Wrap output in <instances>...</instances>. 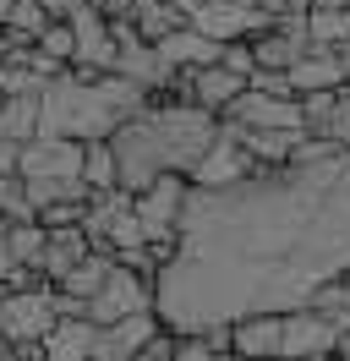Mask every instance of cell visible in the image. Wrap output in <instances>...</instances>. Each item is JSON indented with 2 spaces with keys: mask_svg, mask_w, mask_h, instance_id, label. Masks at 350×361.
<instances>
[{
  "mask_svg": "<svg viewBox=\"0 0 350 361\" xmlns=\"http://www.w3.org/2000/svg\"><path fill=\"white\" fill-rule=\"evenodd\" d=\"M350 269V154L262 164L258 176L186 192L170 257L153 269L164 329H214L246 312H290Z\"/></svg>",
  "mask_w": 350,
  "mask_h": 361,
  "instance_id": "1",
  "label": "cell"
},
{
  "mask_svg": "<svg viewBox=\"0 0 350 361\" xmlns=\"http://www.w3.org/2000/svg\"><path fill=\"white\" fill-rule=\"evenodd\" d=\"M214 132H219V115L203 110L197 99H186V104H143L109 132L115 176L131 192L148 186L159 170H186L192 176V164L214 142Z\"/></svg>",
  "mask_w": 350,
  "mask_h": 361,
  "instance_id": "2",
  "label": "cell"
},
{
  "mask_svg": "<svg viewBox=\"0 0 350 361\" xmlns=\"http://www.w3.org/2000/svg\"><path fill=\"white\" fill-rule=\"evenodd\" d=\"M186 192H192V176H186V170H159L148 186L131 192V208H137V225H143V241H148V247H170L175 241Z\"/></svg>",
  "mask_w": 350,
  "mask_h": 361,
  "instance_id": "3",
  "label": "cell"
},
{
  "mask_svg": "<svg viewBox=\"0 0 350 361\" xmlns=\"http://www.w3.org/2000/svg\"><path fill=\"white\" fill-rule=\"evenodd\" d=\"M61 301L49 285H17V290H0V334L11 345H44V334L55 329Z\"/></svg>",
  "mask_w": 350,
  "mask_h": 361,
  "instance_id": "4",
  "label": "cell"
},
{
  "mask_svg": "<svg viewBox=\"0 0 350 361\" xmlns=\"http://www.w3.org/2000/svg\"><path fill=\"white\" fill-rule=\"evenodd\" d=\"M131 312H153V279L148 274L126 269L121 257L109 263V274L99 279V290L83 301V317L93 323H115V317H131Z\"/></svg>",
  "mask_w": 350,
  "mask_h": 361,
  "instance_id": "5",
  "label": "cell"
},
{
  "mask_svg": "<svg viewBox=\"0 0 350 361\" xmlns=\"http://www.w3.org/2000/svg\"><path fill=\"white\" fill-rule=\"evenodd\" d=\"M66 23H71V71H115V27L93 0H77Z\"/></svg>",
  "mask_w": 350,
  "mask_h": 361,
  "instance_id": "6",
  "label": "cell"
},
{
  "mask_svg": "<svg viewBox=\"0 0 350 361\" xmlns=\"http://www.w3.org/2000/svg\"><path fill=\"white\" fill-rule=\"evenodd\" d=\"M339 329H350V323H339V317H328L301 301V307H290L279 317V356H328L339 345Z\"/></svg>",
  "mask_w": 350,
  "mask_h": 361,
  "instance_id": "7",
  "label": "cell"
},
{
  "mask_svg": "<svg viewBox=\"0 0 350 361\" xmlns=\"http://www.w3.org/2000/svg\"><path fill=\"white\" fill-rule=\"evenodd\" d=\"M258 164H252V154L241 148V132L224 121L214 132V142L203 148V159L192 164V180L197 186H224V180H241V176H252Z\"/></svg>",
  "mask_w": 350,
  "mask_h": 361,
  "instance_id": "8",
  "label": "cell"
},
{
  "mask_svg": "<svg viewBox=\"0 0 350 361\" xmlns=\"http://www.w3.org/2000/svg\"><path fill=\"white\" fill-rule=\"evenodd\" d=\"M159 329V312H131V317H115V323H99V334H93V356L104 361H126L143 350V339Z\"/></svg>",
  "mask_w": 350,
  "mask_h": 361,
  "instance_id": "9",
  "label": "cell"
},
{
  "mask_svg": "<svg viewBox=\"0 0 350 361\" xmlns=\"http://www.w3.org/2000/svg\"><path fill=\"white\" fill-rule=\"evenodd\" d=\"M153 44H159V55H164L175 71H197V66H208V61H219V39L203 33V27H192V23L170 27V33L153 39Z\"/></svg>",
  "mask_w": 350,
  "mask_h": 361,
  "instance_id": "10",
  "label": "cell"
},
{
  "mask_svg": "<svg viewBox=\"0 0 350 361\" xmlns=\"http://www.w3.org/2000/svg\"><path fill=\"white\" fill-rule=\"evenodd\" d=\"M241 88H246V77L230 71V66H219V61H208V66H197L192 77H186V99H197L203 110H214V115H224V104H230Z\"/></svg>",
  "mask_w": 350,
  "mask_h": 361,
  "instance_id": "11",
  "label": "cell"
},
{
  "mask_svg": "<svg viewBox=\"0 0 350 361\" xmlns=\"http://www.w3.org/2000/svg\"><path fill=\"white\" fill-rule=\"evenodd\" d=\"M279 317L284 312H246L230 323V350L236 356H279Z\"/></svg>",
  "mask_w": 350,
  "mask_h": 361,
  "instance_id": "12",
  "label": "cell"
},
{
  "mask_svg": "<svg viewBox=\"0 0 350 361\" xmlns=\"http://www.w3.org/2000/svg\"><path fill=\"white\" fill-rule=\"evenodd\" d=\"M301 33H306V44H323V49L345 44L350 39V6L345 0H312L301 11Z\"/></svg>",
  "mask_w": 350,
  "mask_h": 361,
  "instance_id": "13",
  "label": "cell"
},
{
  "mask_svg": "<svg viewBox=\"0 0 350 361\" xmlns=\"http://www.w3.org/2000/svg\"><path fill=\"white\" fill-rule=\"evenodd\" d=\"M345 71H339V55L323 44H306L296 61H290V88L296 93H312V88H339Z\"/></svg>",
  "mask_w": 350,
  "mask_h": 361,
  "instance_id": "14",
  "label": "cell"
},
{
  "mask_svg": "<svg viewBox=\"0 0 350 361\" xmlns=\"http://www.w3.org/2000/svg\"><path fill=\"white\" fill-rule=\"evenodd\" d=\"M0 137H11L17 148L28 137H39V88H22V93L0 99Z\"/></svg>",
  "mask_w": 350,
  "mask_h": 361,
  "instance_id": "15",
  "label": "cell"
},
{
  "mask_svg": "<svg viewBox=\"0 0 350 361\" xmlns=\"http://www.w3.org/2000/svg\"><path fill=\"white\" fill-rule=\"evenodd\" d=\"M181 23H186V11H181L175 0H137V11H131V27H137L148 44H153V39H164V33L181 27Z\"/></svg>",
  "mask_w": 350,
  "mask_h": 361,
  "instance_id": "16",
  "label": "cell"
},
{
  "mask_svg": "<svg viewBox=\"0 0 350 361\" xmlns=\"http://www.w3.org/2000/svg\"><path fill=\"white\" fill-rule=\"evenodd\" d=\"M83 180H88V192L121 186V176H115V148H109V137H88V142H83Z\"/></svg>",
  "mask_w": 350,
  "mask_h": 361,
  "instance_id": "17",
  "label": "cell"
},
{
  "mask_svg": "<svg viewBox=\"0 0 350 361\" xmlns=\"http://www.w3.org/2000/svg\"><path fill=\"white\" fill-rule=\"evenodd\" d=\"M44 23H49V11H44L39 0H11V6H6V23H0V33H11V39H39Z\"/></svg>",
  "mask_w": 350,
  "mask_h": 361,
  "instance_id": "18",
  "label": "cell"
},
{
  "mask_svg": "<svg viewBox=\"0 0 350 361\" xmlns=\"http://www.w3.org/2000/svg\"><path fill=\"white\" fill-rule=\"evenodd\" d=\"M33 44H39V55H49L55 66H71V23H66V17H49Z\"/></svg>",
  "mask_w": 350,
  "mask_h": 361,
  "instance_id": "19",
  "label": "cell"
},
{
  "mask_svg": "<svg viewBox=\"0 0 350 361\" xmlns=\"http://www.w3.org/2000/svg\"><path fill=\"white\" fill-rule=\"evenodd\" d=\"M6 225H11V219L0 214V279H6V274L17 269V257H11V241H6Z\"/></svg>",
  "mask_w": 350,
  "mask_h": 361,
  "instance_id": "20",
  "label": "cell"
},
{
  "mask_svg": "<svg viewBox=\"0 0 350 361\" xmlns=\"http://www.w3.org/2000/svg\"><path fill=\"white\" fill-rule=\"evenodd\" d=\"M44 11H49V17H66V11H71V6H77V0H39Z\"/></svg>",
  "mask_w": 350,
  "mask_h": 361,
  "instance_id": "21",
  "label": "cell"
},
{
  "mask_svg": "<svg viewBox=\"0 0 350 361\" xmlns=\"http://www.w3.org/2000/svg\"><path fill=\"white\" fill-rule=\"evenodd\" d=\"M334 55H339V71H345V82H350V39H345V44H334Z\"/></svg>",
  "mask_w": 350,
  "mask_h": 361,
  "instance_id": "22",
  "label": "cell"
},
{
  "mask_svg": "<svg viewBox=\"0 0 350 361\" xmlns=\"http://www.w3.org/2000/svg\"><path fill=\"white\" fill-rule=\"evenodd\" d=\"M6 6H11V0H0V23H6Z\"/></svg>",
  "mask_w": 350,
  "mask_h": 361,
  "instance_id": "23",
  "label": "cell"
},
{
  "mask_svg": "<svg viewBox=\"0 0 350 361\" xmlns=\"http://www.w3.org/2000/svg\"><path fill=\"white\" fill-rule=\"evenodd\" d=\"M0 99H6V93H0Z\"/></svg>",
  "mask_w": 350,
  "mask_h": 361,
  "instance_id": "24",
  "label": "cell"
}]
</instances>
